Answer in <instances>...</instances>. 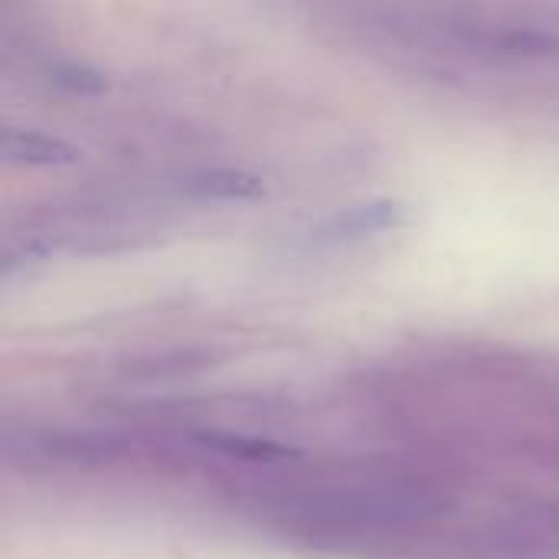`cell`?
I'll list each match as a JSON object with an SVG mask.
<instances>
[{
	"mask_svg": "<svg viewBox=\"0 0 559 559\" xmlns=\"http://www.w3.org/2000/svg\"><path fill=\"white\" fill-rule=\"evenodd\" d=\"M3 157L10 164H29V167H49V164H72L79 151L66 144L62 138H49L43 131H16L10 128L3 134Z\"/></svg>",
	"mask_w": 559,
	"mask_h": 559,
	"instance_id": "cell-1",
	"label": "cell"
},
{
	"mask_svg": "<svg viewBox=\"0 0 559 559\" xmlns=\"http://www.w3.org/2000/svg\"><path fill=\"white\" fill-rule=\"evenodd\" d=\"M187 193L203 197V200H259L265 197V183L249 170L216 167V170L193 174L187 183Z\"/></svg>",
	"mask_w": 559,
	"mask_h": 559,
	"instance_id": "cell-2",
	"label": "cell"
},
{
	"mask_svg": "<svg viewBox=\"0 0 559 559\" xmlns=\"http://www.w3.org/2000/svg\"><path fill=\"white\" fill-rule=\"evenodd\" d=\"M409 219V210L396 200H373L364 206H354L347 213H341L331 223L334 236H373V233H386L396 229Z\"/></svg>",
	"mask_w": 559,
	"mask_h": 559,
	"instance_id": "cell-3",
	"label": "cell"
},
{
	"mask_svg": "<svg viewBox=\"0 0 559 559\" xmlns=\"http://www.w3.org/2000/svg\"><path fill=\"white\" fill-rule=\"evenodd\" d=\"M52 82L72 95H102L108 88L105 75L88 69V66H75V62H62V66H52Z\"/></svg>",
	"mask_w": 559,
	"mask_h": 559,
	"instance_id": "cell-4",
	"label": "cell"
},
{
	"mask_svg": "<svg viewBox=\"0 0 559 559\" xmlns=\"http://www.w3.org/2000/svg\"><path fill=\"white\" fill-rule=\"evenodd\" d=\"M498 43L511 56H550L554 49H559L557 36H547L537 29H508L498 36Z\"/></svg>",
	"mask_w": 559,
	"mask_h": 559,
	"instance_id": "cell-5",
	"label": "cell"
}]
</instances>
